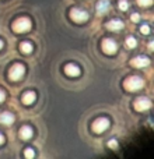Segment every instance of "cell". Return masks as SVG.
<instances>
[{"label": "cell", "instance_id": "cell-16", "mask_svg": "<svg viewBox=\"0 0 154 159\" xmlns=\"http://www.w3.org/2000/svg\"><path fill=\"white\" fill-rule=\"evenodd\" d=\"M136 45H137V41H136L133 36H129V38L126 39V46H128V48L133 49V48H136Z\"/></svg>", "mask_w": 154, "mask_h": 159}, {"label": "cell", "instance_id": "cell-10", "mask_svg": "<svg viewBox=\"0 0 154 159\" xmlns=\"http://www.w3.org/2000/svg\"><path fill=\"white\" fill-rule=\"evenodd\" d=\"M123 21H121V20H111L107 22V28L109 31H119L123 28Z\"/></svg>", "mask_w": 154, "mask_h": 159}, {"label": "cell", "instance_id": "cell-18", "mask_svg": "<svg viewBox=\"0 0 154 159\" xmlns=\"http://www.w3.org/2000/svg\"><path fill=\"white\" fill-rule=\"evenodd\" d=\"M24 155H25V158L31 159V158H34V157H35V152H34V149L27 148V149H25V151H24Z\"/></svg>", "mask_w": 154, "mask_h": 159}, {"label": "cell", "instance_id": "cell-4", "mask_svg": "<svg viewBox=\"0 0 154 159\" xmlns=\"http://www.w3.org/2000/svg\"><path fill=\"white\" fill-rule=\"evenodd\" d=\"M24 74H25V67L20 63L14 64L10 69V73H8V75H10V78L13 80V81H18L20 78H22Z\"/></svg>", "mask_w": 154, "mask_h": 159}, {"label": "cell", "instance_id": "cell-13", "mask_svg": "<svg viewBox=\"0 0 154 159\" xmlns=\"http://www.w3.org/2000/svg\"><path fill=\"white\" fill-rule=\"evenodd\" d=\"M36 99V95L34 91H28V92H25L24 95H22V102H24L25 105H31L34 103Z\"/></svg>", "mask_w": 154, "mask_h": 159}, {"label": "cell", "instance_id": "cell-9", "mask_svg": "<svg viewBox=\"0 0 154 159\" xmlns=\"http://www.w3.org/2000/svg\"><path fill=\"white\" fill-rule=\"evenodd\" d=\"M65 73H66L67 75H70V77H77V75H80L81 70L79 69V66L70 63V64H67V66L65 67Z\"/></svg>", "mask_w": 154, "mask_h": 159}, {"label": "cell", "instance_id": "cell-2", "mask_svg": "<svg viewBox=\"0 0 154 159\" xmlns=\"http://www.w3.org/2000/svg\"><path fill=\"white\" fill-rule=\"evenodd\" d=\"M123 85L128 91H137L144 87V81H143V78L137 77V75H132V77H128L125 80Z\"/></svg>", "mask_w": 154, "mask_h": 159}, {"label": "cell", "instance_id": "cell-25", "mask_svg": "<svg viewBox=\"0 0 154 159\" xmlns=\"http://www.w3.org/2000/svg\"><path fill=\"white\" fill-rule=\"evenodd\" d=\"M149 50H153V42H150L149 43Z\"/></svg>", "mask_w": 154, "mask_h": 159}, {"label": "cell", "instance_id": "cell-6", "mask_svg": "<svg viewBox=\"0 0 154 159\" xmlns=\"http://www.w3.org/2000/svg\"><path fill=\"white\" fill-rule=\"evenodd\" d=\"M102 50H104L107 55H113L118 50V45L113 39H104L102 41Z\"/></svg>", "mask_w": 154, "mask_h": 159}, {"label": "cell", "instance_id": "cell-20", "mask_svg": "<svg viewBox=\"0 0 154 159\" xmlns=\"http://www.w3.org/2000/svg\"><path fill=\"white\" fill-rule=\"evenodd\" d=\"M108 148L116 149V148H118V141H116V140H109V141H108Z\"/></svg>", "mask_w": 154, "mask_h": 159}, {"label": "cell", "instance_id": "cell-26", "mask_svg": "<svg viewBox=\"0 0 154 159\" xmlns=\"http://www.w3.org/2000/svg\"><path fill=\"white\" fill-rule=\"evenodd\" d=\"M2 48H3V41L0 39V49H2Z\"/></svg>", "mask_w": 154, "mask_h": 159}, {"label": "cell", "instance_id": "cell-11", "mask_svg": "<svg viewBox=\"0 0 154 159\" xmlns=\"http://www.w3.org/2000/svg\"><path fill=\"white\" fill-rule=\"evenodd\" d=\"M0 123L6 124V126H10V124L14 123V116L8 112H3L0 115Z\"/></svg>", "mask_w": 154, "mask_h": 159}, {"label": "cell", "instance_id": "cell-3", "mask_svg": "<svg viewBox=\"0 0 154 159\" xmlns=\"http://www.w3.org/2000/svg\"><path fill=\"white\" fill-rule=\"evenodd\" d=\"M70 18L75 22H84L88 20V13L81 8H72L70 10Z\"/></svg>", "mask_w": 154, "mask_h": 159}, {"label": "cell", "instance_id": "cell-7", "mask_svg": "<svg viewBox=\"0 0 154 159\" xmlns=\"http://www.w3.org/2000/svg\"><path fill=\"white\" fill-rule=\"evenodd\" d=\"M152 107V101L147 98H137L135 101V109L139 112H144V110H149Z\"/></svg>", "mask_w": 154, "mask_h": 159}, {"label": "cell", "instance_id": "cell-1", "mask_svg": "<svg viewBox=\"0 0 154 159\" xmlns=\"http://www.w3.org/2000/svg\"><path fill=\"white\" fill-rule=\"evenodd\" d=\"M32 24L31 21L27 18V17H21V18H17L16 21L13 22V31L17 34H22V32H27V31L31 30Z\"/></svg>", "mask_w": 154, "mask_h": 159}, {"label": "cell", "instance_id": "cell-14", "mask_svg": "<svg viewBox=\"0 0 154 159\" xmlns=\"http://www.w3.org/2000/svg\"><path fill=\"white\" fill-rule=\"evenodd\" d=\"M20 137L22 138V140H28V138L32 137V129L28 126H24L21 127V130H20Z\"/></svg>", "mask_w": 154, "mask_h": 159}, {"label": "cell", "instance_id": "cell-15", "mask_svg": "<svg viewBox=\"0 0 154 159\" xmlns=\"http://www.w3.org/2000/svg\"><path fill=\"white\" fill-rule=\"evenodd\" d=\"M20 49L24 53H31L32 52V45H31L30 42H22V43L20 45Z\"/></svg>", "mask_w": 154, "mask_h": 159}, {"label": "cell", "instance_id": "cell-17", "mask_svg": "<svg viewBox=\"0 0 154 159\" xmlns=\"http://www.w3.org/2000/svg\"><path fill=\"white\" fill-rule=\"evenodd\" d=\"M119 8H121L122 11H126L128 8H129V3H128V0H119Z\"/></svg>", "mask_w": 154, "mask_h": 159}, {"label": "cell", "instance_id": "cell-23", "mask_svg": "<svg viewBox=\"0 0 154 159\" xmlns=\"http://www.w3.org/2000/svg\"><path fill=\"white\" fill-rule=\"evenodd\" d=\"M6 99V93H4V91L3 89H0V103H2L3 101Z\"/></svg>", "mask_w": 154, "mask_h": 159}, {"label": "cell", "instance_id": "cell-12", "mask_svg": "<svg viewBox=\"0 0 154 159\" xmlns=\"http://www.w3.org/2000/svg\"><path fill=\"white\" fill-rule=\"evenodd\" d=\"M109 7H111L109 0H99V2L97 3V11H98V14L107 13V10H108Z\"/></svg>", "mask_w": 154, "mask_h": 159}, {"label": "cell", "instance_id": "cell-22", "mask_svg": "<svg viewBox=\"0 0 154 159\" xmlns=\"http://www.w3.org/2000/svg\"><path fill=\"white\" fill-rule=\"evenodd\" d=\"M130 20H132L133 22H137L139 20H140V16H139L137 13H133V14H132V17H130Z\"/></svg>", "mask_w": 154, "mask_h": 159}, {"label": "cell", "instance_id": "cell-19", "mask_svg": "<svg viewBox=\"0 0 154 159\" xmlns=\"http://www.w3.org/2000/svg\"><path fill=\"white\" fill-rule=\"evenodd\" d=\"M139 6H142V7H149V6H152L153 0H137Z\"/></svg>", "mask_w": 154, "mask_h": 159}, {"label": "cell", "instance_id": "cell-8", "mask_svg": "<svg viewBox=\"0 0 154 159\" xmlns=\"http://www.w3.org/2000/svg\"><path fill=\"white\" fill-rule=\"evenodd\" d=\"M149 64H150V59L146 57V56H136V57L132 60V66L139 67V69H142V67H147Z\"/></svg>", "mask_w": 154, "mask_h": 159}, {"label": "cell", "instance_id": "cell-24", "mask_svg": "<svg viewBox=\"0 0 154 159\" xmlns=\"http://www.w3.org/2000/svg\"><path fill=\"white\" fill-rule=\"evenodd\" d=\"M3 143H4V137H3V134L0 133V145H2Z\"/></svg>", "mask_w": 154, "mask_h": 159}, {"label": "cell", "instance_id": "cell-5", "mask_svg": "<svg viewBox=\"0 0 154 159\" xmlns=\"http://www.w3.org/2000/svg\"><path fill=\"white\" fill-rule=\"evenodd\" d=\"M108 127H109V120H108V119H105V117L97 119V120L93 123L94 133H98V134H99V133H104Z\"/></svg>", "mask_w": 154, "mask_h": 159}, {"label": "cell", "instance_id": "cell-21", "mask_svg": "<svg viewBox=\"0 0 154 159\" xmlns=\"http://www.w3.org/2000/svg\"><path fill=\"white\" fill-rule=\"evenodd\" d=\"M140 32L142 34H144V35H149L150 34V27L147 24H144V25H142V28H140Z\"/></svg>", "mask_w": 154, "mask_h": 159}]
</instances>
